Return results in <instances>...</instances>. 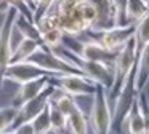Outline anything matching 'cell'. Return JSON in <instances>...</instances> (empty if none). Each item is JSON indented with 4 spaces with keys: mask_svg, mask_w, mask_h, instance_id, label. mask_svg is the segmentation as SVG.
<instances>
[{
    "mask_svg": "<svg viewBox=\"0 0 149 134\" xmlns=\"http://www.w3.org/2000/svg\"><path fill=\"white\" fill-rule=\"evenodd\" d=\"M47 11L56 18L64 35L79 37L90 30V26L87 24L82 13V0H53Z\"/></svg>",
    "mask_w": 149,
    "mask_h": 134,
    "instance_id": "obj_1",
    "label": "cell"
},
{
    "mask_svg": "<svg viewBox=\"0 0 149 134\" xmlns=\"http://www.w3.org/2000/svg\"><path fill=\"white\" fill-rule=\"evenodd\" d=\"M58 54H61L63 57H66L68 61H71L79 70H80L82 75H85L88 80H91L93 83L103 86L107 93L111 91L114 85V67L106 66V64H101V62H93V61H87V59H82L79 54H75L72 50H69L68 46L64 45H59V46L53 48Z\"/></svg>",
    "mask_w": 149,
    "mask_h": 134,
    "instance_id": "obj_2",
    "label": "cell"
},
{
    "mask_svg": "<svg viewBox=\"0 0 149 134\" xmlns=\"http://www.w3.org/2000/svg\"><path fill=\"white\" fill-rule=\"evenodd\" d=\"M29 62L42 69L48 75H71V73H80V70L66 57L58 54L53 48H48L45 45H40L29 57Z\"/></svg>",
    "mask_w": 149,
    "mask_h": 134,
    "instance_id": "obj_3",
    "label": "cell"
},
{
    "mask_svg": "<svg viewBox=\"0 0 149 134\" xmlns=\"http://www.w3.org/2000/svg\"><path fill=\"white\" fill-rule=\"evenodd\" d=\"M88 126L91 134H111L112 131V108L107 99V91L98 85L93 94V102L88 117Z\"/></svg>",
    "mask_w": 149,
    "mask_h": 134,
    "instance_id": "obj_4",
    "label": "cell"
},
{
    "mask_svg": "<svg viewBox=\"0 0 149 134\" xmlns=\"http://www.w3.org/2000/svg\"><path fill=\"white\" fill-rule=\"evenodd\" d=\"M135 59H136V43H135V37H132L127 41L125 46L117 53L116 62H114V85L111 88V91L107 93V99H109L111 104L116 102L119 93L122 91L127 77L130 75V72L135 67Z\"/></svg>",
    "mask_w": 149,
    "mask_h": 134,
    "instance_id": "obj_5",
    "label": "cell"
},
{
    "mask_svg": "<svg viewBox=\"0 0 149 134\" xmlns=\"http://www.w3.org/2000/svg\"><path fill=\"white\" fill-rule=\"evenodd\" d=\"M48 83L55 86L56 89H61L66 94H71L72 97L80 96H93L98 85L88 80L82 73H71V75H50Z\"/></svg>",
    "mask_w": 149,
    "mask_h": 134,
    "instance_id": "obj_6",
    "label": "cell"
},
{
    "mask_svg": "<svg viewBox=\"0 0 149 134\" xmlns=\"http://www.w3.org/2000/svg\"><path fill=\"white\" fill-rule=\"evenodd\" d=\"M16 16L18 11L11 6L3 15V21L0 24V88L3 85L5 70L10 66L11 53H13V32Z\"/></svg>",
    "mask_w": 149,
    "mask_h": 134,
    "instance_id": "obj_7",
    "label": "cell"
},
{
    "mask_svg": "<svg viewBox=\"0 0 149 134\" xmlns=\"http://www.w3.org/2000/svg\"><path fill=\"white\" fill-rule=\"evenodd\" d=\"M136 24H128V26H114L111 29H106L103 32H91L88 30L93 38L91 40L100 41L103 46H106L111 51H120L127 45V41L135 35Z\"/></svg>",
    "mask_w": 149,
    "mask_h": 134,
    "instance_id": "obj_8",
    "label": "cell"
},
{
    "mask_svg": "<svg viewBox=\"0 0 149 134\" xmlns=\"http://www.w3.org/2000/svg\"><path fill=\"white\" fill-rule=\"evenodd\" d=\"M53 93H55V86L48 85L42 93H39L36 97H32L31 101L21 104L19 108H18V117H16V120H15L13 128L18 126V124H21V123L31 121L34 117H37V115L48 105V101H50ZM13 128H11V129H13Z\"/></svg>",
    "mask_w": 149,
    "mask_h": 134,
    "instance_id": "obj_9",
    "label": "cell"
},
{
    "mask_svg": "<svg viewBox=\"0 0 149 134\" xmlns=\"http://www.w3.org/2000/svg\"><path fill=\"white\" fill-rule=\"evenodd\" d=\"M48 75L47 72H43L42 69H39L37 66H34L29 61H23V62H16V64H10L5 70L3 75V82H13L18 85H23L26 82L31 80L40 78V77Z\"/></svg>",
    "mask_w": 149,
    "mask_h": 134,
    "instance_id": "obj_10",
    "label": "cell"
},
{
    "mask_svg": "<svg viewBox=\"0 0 149 134\" xmlns=\"http://www.w3.org/2000/svg\"><path fill=\"white\" fill-rule=\"evenodd\" d=\"M93 5L96 11V19H95L91 32H103L106 29H111L116 26V16H114V8L111 0H88Z\"/></svg>",
    "mask_w": 149,
    "mask_h": 134,
    "instance_id": "obj_11",
    "label": "cell"
},
{
    "mask_svg": "<svg viewBox=\"0 0 149 134\" xmlns=\"http://www.w3.org/2000/svg\"><path fill=\"white\" fill-rule=\"evenodd\" d=\"M48 77L50 75H45V77H40V78L31 80V82H26V83H23V85H19V89H18L16 96L13 97V105H18V107H19L21 104L31 101V99L36 97L39 93H42L43 89L50 85Z\"/></svg>",
    "mask_w": 149,
    "mask_h": 134,
    "instance_id": "obj_12",
    "label": "cell"
},
{
    "mask_svg": "<svg viewBox=\"0 0 149 134\" xmlns=\"http://www.w3.org/2000/svg\"><path fill=\"white\" fill-rule=\"evenodd\" d=\"M123 123H127V133L128 134H146L144 117H143V112H141L138 94H136V97H135V101H133V104H132V107H130Z\"/></svg>",
    "mask_w": 149,
    "mask_h": 134,
    "instance_id": "obj_13",
    "label": "cell"
},
{
    "mask_svg": "<svg viewBox=\"0 0 149 134\" xmlns=\"http://www.w3.org/2000/svg\"><path fill=\"white\" fill-rule=\"evenodd\" d=\"M66 126H68L69 134H88V131H90L88 117L84 113L80 105H77V107L66 117Z\"/></svg>",
    "mask_w": 149,
    "mask_h": 134,
    "instance_id": "obj_14",
    "label": "cell"
},
{
    "mask_svg": "<svg viewBox=\"0 0 149 134\" xmlns=\"http://www.w3.org/2000/svg\"><path fill=\"white\" fill-rule=\"evenodd\" d=\"M42 45V41L32 40V38H26L21 37L19 43L13 48V53H11V59L10 64H16V62H23V61H27V57L37 50V48Z\"/></svg>",
    "mask_w": 149,
    "mask_h": 134,
    "instance_id": "obj_15",
    "label": "cell"
},
{
    "mask_svg": "<svg viewBox=\"0 0 149 134\" xmlns=\"http://www.w3.org/2000/svg\"><path fill=\"white\" fill-rule=\"evenodd\" d=\"M135 43H136V57H139L144 50L149 46V13L136 22V30H135Z\"/></svg>",
    "mask_w": 149,
    "mask_h": 134,
    "instance_id": "obj_16",
    "label": "cell"
},
{
    "mask_svg": "<svg viewBox=\"0 0 149 134\" xmlns=\"http://www.w3.org/2000/svg\"><path fill=\"white\" fill-rule=\"evenodd\" d=\"M15 29L21 34V37L42 41V40H40V32H39V29H37L36 22H34L32 19H27L26 16L19 15V13H18L16 21H15Z\"/></svg>",
    "mask_w": 149,
    "mask_h": 134,
    "instance_id": "obj_17",
    "label": "cell"
},
{
    "mask_svg": "<svg viewBox=\"0 0 149 134\" xmlns=\"http://www.w3.org/2000/svg\"><path fill=\"white\" fill-rule=\"evenodd\" d=\"M149 13L148 0H128L127 5V18L130 24H136Z\"/></svg>",
    "mask_w": 149,
    "mask_h": 134,
    "instance_id": "obj_18",
    "label": "cell"
},
{
    "mask_svg": "<svg viewBox=\"0 0 149 134\" xmlns=\"http://www.w3.org/2000/svg\"><path fill=\"white\" fill-rule=\"evenodd\" d=\"M18 105H7L0 107V133H7L13 128L15 120L18 117Z\"/></svg>",
    "mask_w": 149,
    "mask_h": 134,
    "instance_id": "obj_19",
    "label": "cell"
},
{
    "mask_svg": "<svg viewBox=\"0 0 149 134\" xmlns=\"http://www.w3.org/2000/svg\"><path fill=\"white\" fill-rule=\"evenodd\" d=\"M31 121L34 124L36 134H50L52 133V121H50V115H48V108L47 107L37 117H34Z\"/></svg>",
    "mask_w": 149,
    "mask_h": 134,
    "instance_id": "obj_20",
    "label": "cell"
},
{
    "mask_svg": "<svg viewBox=\"0 0 149 134\" xmlns=\"http://www.w3.org/2000/svg\"><path fill=\"white\" fill-rule=\"evenodd\" d=\"M114 8V16H116V26H128V18H127V5L128 0H111Z\"/></svg>",
    "mask_w": 149,
    "mask_h": 134,
    "instance_id": "obj_21",
    "label": "cell"
},
{
    "mask_svg": "<svg viewBox=\"0 0 149 134\" xmlns=\"http://www.w3.org/2000/svg\"><path fill=\"white\" fill-rule=\"evenodd\" d=\"M138 99H139V105H141L143 117H144L146 134H149V99H148V96H146L144 91H138Z\"/></svg>",
    "mask_w": 149,
    "mask_h": 134,
    "instance_id": "obj_22",
    "label": "cell"
},
{
    "mask_svg": "<svg viewBox=\"0 0 149 134\" xmlns=\"http://www.w3.org/2000/svg\"><path fill=\"white\" fill-rule=\"evenodd\" d=\"M10 131H11L13 134H36L32 121H26V123H21V124L15 126L13 129H10Z\"/></svg>",
    "mask_w": 149,
    "mask_h": 134,
    "instance_id": "obj_23",
    "label": "cell"
},
{
    "mask_svg": "<svg viewBox=\"0 0 149 134\" xmlns=\"http://www.w3.org/2000/svg\"><path fill=\"white\" fill-rule=\"evenodd\" d=\"M10 8H11L10 0H0V15H5Z\"/></svg>",
    "mask_w": 149,
    "mask_h": 134,
    "instance_id": "obj_24",
    "label": "cell"
},
{
    "mask_svg": "<svg viewBox=\"0 0 149 134\" xmlns=\"http://www.w3.org/2000/svg\"><path fill=\"white\" fill-rule=\"evenodd\" d=\"M0 134H13L11 131H7V133H0Z\"/></svg>",
    "mask_w": 149,
    "mask_h": 134,
    "instance_id": "obj_25",
    "label": "cell"
},
{
    "mask_svg": "<svg viewBox=\"0 0 149 134\" xmlns=\"http://www.w3.org/2000/svg\"><path fill=\"white\" fill-rule=\"evenodd\" d=\"M148 3H149V0H148Z\"/></svg>",
    "mask_w": 149,
    "mask_h": 134,
    "instance_id": "obj_26",
    "label": "cell"
}]
</instances>
